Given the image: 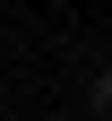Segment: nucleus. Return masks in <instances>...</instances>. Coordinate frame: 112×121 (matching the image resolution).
I'll return each instance as SVG.
<instances>
[{
  "label": "nucleus",
  "mask_w": 112,
  "mask_h": 121,
  "mask_svg": "<svg viewBox=\"0 0 112 121\" xmlns=\"http://www.w3.org/2000/svg\"><path fill=\"white\" fill-rule=\"evenodd\" d=\"M86 95H95V112H104V121H112V69H104V78H95V86H86Z\"/></svg>",
  "instance_id": "obj_1"
}]
</instances>
